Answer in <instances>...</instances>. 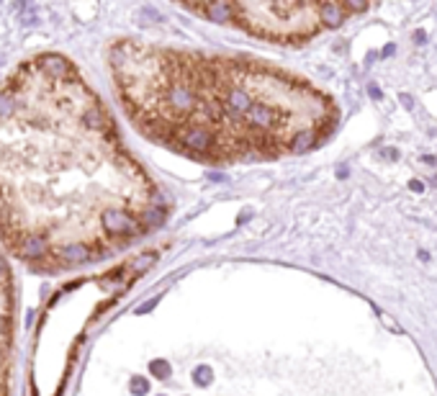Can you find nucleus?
Instances as JSON below:
<instances>
[{
    "label": "nucleus",
    "instance_id": "obj_1",
    "mask_svg": "<svg viewBox=\"0 0 437 396\" xmlns=\"http://www.w3.org/2000/svg\"><path fill=\"white\" fill-rule=\"evenodd\" d=\"M103 226H106V232L108 234H116V237H132V234H139L142 232V224L132 219L126 211H119V209H108V211H103L101 216Z\"/></svg>",
    "mask_w": 437,
    "mask_h": 396
},
{
    "label": "nucleus",
    "instance_id": "obj_2",
    "mask_svg": "<svg viewBox=\"0 0 437 396\" xmlns=\"http://www.w3.org/2000/svg\"><path fill=\"white\" fill-rule=\"evenodd\" d=\"M178 142L183 144L188 152L204 154L211 150L214 137H211L209 129H204V126H188V129H180V132H178Z\"/></svg>",
    "mask_w": 437,
    "mask_h": 396
},
{
    "label": "nucleus",
    "instance_id": "obj_3",
    "mask_svg": "<svg viewBox=\"0 0 437 396\" xmlns=\"http://www.w3.org/2000/svg\"><path fill=\"white\" fill-rule=\"evenodd\" d=\"M242 119L250 124L252 129H270V126L278 121V113H275L270 106H265V103H255Z\"/></svg>",
    "mask_w": 437,
    "mask_h": 396
},
{
    "label": "nucleus",
    "instance_id": "obj_4",
    "mask_svg": "<svg viewBox=\"0 0 437 396\" xmlns=\"http://www.w3.org/2000/svg\"><path fill=\"white\" fill-rule=\"evenodd\" d=\"M19 255L21 257H26V260H39L47 255V240L41 237V234H29V237H23L19 244Z\"/></svg>",
    "mask_w": 437,
    "mask_h": 396
},
{
    "label": "nucleus",
    "instance_id": "obj_5",
    "mask_svg": "<svg viewBox=\"0 0 437 396\" xmlns=\"http://www.w3.org/2000/svg\"><path fill=\"white\" fill-rule=\"evenodd\" d=\"M39 67L49 78H67V75H72V67H70V62L64 60V57H60V54H47V57H41L39 60Z\"/></svg>",
    "mask_w": 437,
    "mask_h": 396
},
{
    "label": "nucleus",
    "instance_id": "obj_6",
    "mask_svg": "<svg viewBox=\"0 0 437 396\" xmlns=\"http://www.w3.org/2000/svg\"><path fill=\"white\" fill-rule=\"evenodd\" d=\"M316 21H322L324 26H340L342 21H345V10L340 3H322V5H316Z\"/></svg>",
    "mask_w": 437,
    "mask_h": 396
},
{
    "label": "nucleus",
    "instance_id": "obj_7",
    "mask_svg": "<svg viewBox=\"0 0 437 396\" xmlns=\"http://www.w3.org/2000/svg\"><path fill=\"white\" fill-rule=\"evenodd\" d=\"M82 124H85L88 129H93V132H106V129L111 126L108 116H106L98 106H88V108L82 111Z\"/></svg>",
    "mask_w": 437,
    "mask_h": 396
},
{
    "label": "nucleus",
    "instance_id": "obj_8",
    "mask_svg": "<svg viewBox=\"0 0 437 396\" xmlns=\"http://www.w3.org/2000/svg\"><path fill=\"white\" fill-rule=\"evenodd\" d=\"M314 144H316V134L311 132V129H301V132H296L294 137H291L288 150L296 154H301V152H309Z\"/></svg>",
    "mask_w": 437,
    "mask_h": 396
},
{
    "label": "nucleus",
    "instance_id": "obj_9",
    "mask_svg": "<svg viewBox=\"0 0 437 396\" xmlns=\"http://www.w3.org/2000/svg\"><path fill=\"white\" fill-rule=\"evenodd\" d=\"M91 257V250L85 244H67L60 250V260H64L67 265H80Z\"/></svg>",
    "mask_w": 437,
    "mask_h": 396
},
{
    "label": "nucleus",
    "instance_id": "obj_10",
    "mask_svg": "<svg viewBox=\"0 0 437 396\" xmlns=\"http://www.w3.org/2000/svg\"><path fill=\"white\" fill-rule=\"evenodd\" d=\"M204 13H206V16H209L211 21H216V23H224V21L232 19L234 5H229V3H214V5H206Z\"/></svg>",
    "mask_w": 437,
    "mask_h": 396
},
{
    "label": "nucleus",
    "instance_id": "obj_11",
    "mask_svg": "<svg viewBox=\"0 0 437 396\" xmlns=\"http://www.w3.org/2000/svg\"><path fill=\"white\" fill-rule=\"evenodd\" d=\"M165 222V211L154 209V206H147V211L142 213V224L144 226H160Z\"/></svg>",
    "mask_w": 437,
    "mask_h": 396
},
{
    "label": "nucleus",
    "instance_id": "obj_12",
    "mask_svg": "<svg viewBox=\"0 0 437 396\" xmlns=\"http://www.w3.org/2000/svg\"><path fill=\"white\" fill-rule=\"evenodd\" d=\"M154 260H157V255H154V253H150V255H139V257H137V260H134V263L129 265V268H132L134 273H144V270H147L150 265H154Z\"/></svg>",
    "mask_w": 437,
    "mask_h": 396
},
{
    "label": "nucleus",
    "instance_id": "obj_13",
    "mask_svg": "<svg viewBox=\"0 0 437 396\" xmlns=\"http://www.w3.org/2000/svg\"><path fill=\"white\" fill-rule=\"evenodd\" d=\"M211 378H214L211 368L201 366V368H196V371H193V381L198 384V386H209V384H211Z\"/></svg>",
    "mask_w": 437,
    "mask_h": 396
},
{
    "label": "nucleus",
    "instance_id": "obj_14",
    "mask_svg": "<svg viewBox=\"0 0 437 396\" xmlns=\"http://www.w3.org/2000/svg\"><path fill=\"white\" fill-rule=\"evenodd\" d=\"M13 98H10V93L5 91H0V116H10L13 113Z\"/></svg>",
    "mask_w": 437,
    "mask_h": 396
},
{
    "label": "nucleus",
    "instance_id": "obj_15",
    "mask_svg": "<svg viewBox=\"0 0 437 396\" xmlns=\"http://www.w3.org/2000/svg\"><path fill=\"white\" fill-rule=\"evenodd\" d=\"M132 391H134L137 396L147 394V391H150V384H147V378H142V376L132 378Z\"/></svg>",
    "mask_w": 437,
    "mask_h": 396
},
{
    "label": "nucleus",
    "instance_id": "obj_16",
    "mask_svg": "<svg viewBox=\"0 0 437 396\" xmlns=\"http://www.w3.org/2000/svg\"><path fill=\"white\" fill-rule=\"evenodd\" d=\"M152 373L157 378H165L167 373H170V366H167L165 360H154V363H152Z\"/></svg>",
    "mask_w": 437,
    "mask_h": 396
},
{
    "label": "nucleus",
    "instance_id": "obj_17",
    "mask_svg": "<svg viewBox=\"0 0 437 396\" xmlns=\"http://www.w3.org/2000/svg\"><path fill=\"white\" fill-rule=\"evenodd\" d=\"M8 322H5V325H0V356H3V353H5V347H8Z\"/></svg>",
    "mask_w": 437,
    "mask_h": 396
},
{
    "label": "nucleus",
    "instance_id": "obj_18",
    "mask_svg": "<svg viewBox=\"0 0 437 396\" xmlns=\"http://www.w3.org/2000/svg\"><path fill=\"white\" fill-rule=\"evenodd\" d=\"M342 5V10H350V13H363V10L368 8V3H340Z\"/></svg>",
    "mask_w": 437,
    "mask_h": 396
},
{
    "label": "nucleus",
    "instance_id": "obj_19",
    "mask_svg": "<svg viewBox=\"0 0 437 396\" xmlns=\"http://www.w3.org/2000/svg\"><path fill=\"white\" fill-rule=\"evenodd\" d=\"M409 188H412L414 194H422V191H425V183H422V180H412V183H409Z\"/></svg>",
    "mask_w": 437,
    "mask_h": 396
},
{
    "label": "nucleus",
    "instance_id": "obj_20",
    "mask_svg": "<svg viewBox=\"0 0 437 396\" xmlns=\"http://www.w3.org/2000/svg\"><path fill=\"white\" fill-rule=\"evenodd\" d=\"M414 41H417V44H425V41H427V34H425V31H414Z\"/></svg>",
    "mask_w": 437,
    "mask_h": 396
},
{
    "label": "nucleus",
    "instance_id": "obj_21",
    "mask_svg": "<svg viewBox=\"0 0 437 396\" xmlns=\"http://www.w3.org/2000/svg\"><path fill=\"white\" fill-rule=\"evenodd\" d=\"M5 275H8V270H5V263L0 260V286L5 283Z\"/></svg>",
    "mask_w": 437,
    "mask_h": 396
},
{
    "label": "nucleus",
    "instance_id": "obj_22",
    "mask_svg": "<svg viewBox=\"0 0 437 396\" xmlns=\"http://www.w3.org/2000/svg\"><path fill=\"white\" fill-rule=\"evenodd\" d=\"M401 103H404L407 108H412V95H401Z\"/></svg>",
    "mask_w": 437,
    "mask_h": 396
},
{
    "label": "nucleus",
    "instance_id": "obj_23",
    "mask_svg": "<svg viewBox=\"0 0 437 396\" xmlns=\"http://www.w3.org/2000/svg\"><path fill=\"white\" fill-rule=\"evenodd\" d=\"M383 154H386L388 160H397V157H399V154H397V152H394V150H386V152H383Z\"/></svg>",
    "mask_w": 437,
    "mask_h": 396
}]
</instances>
